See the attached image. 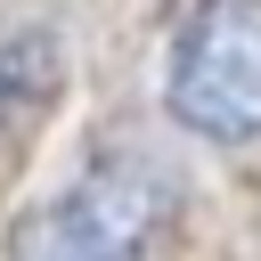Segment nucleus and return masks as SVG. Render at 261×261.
I'll use <instances>...</instances> for the list:
<instances>
[{
    "label": "nucleus",
    "mask_w": 261,
    "mask_h": 261,
    "mask_svg": "<svg viewBox=\"0 0 261 261\" xmlns=\"http://www.w3.org/2000/svg\"><path fill=\"white\" fill-rule=\"evenodd\" d=\"M155 228H163V179L139 155H114L16 228V261H147Z\"/></svg>",
    "instance_id": "2"
},
{
    "label": "nucleus",
    "mask_w": 261,
    "mask_h": 261,
    "mask_svg": "<svg viewBox=\"0 0 261 261\" xmlns=\"http://www.w3.org/2000/svg\"><path fill=\"white\" fill-rule=\"evenodd\" d=\"M49 90V41H16V49H0V122L24 106V98H41Z\"/></svg>",
    "instance_id": "3"
},
{
    "label": "nucleus",
    "mask_w": 261,
    "mask_h": 261,
    "mask_svg": "<svg viewBox=\"0 0 261 261\" xmlns=\"http://www.w3.org/2000/svg\"><path fill=\"white\" fill-rule=\"evenodd\" d=\"M163 98L179 130L212 147L261 139V0H196L163 49Z\"/></svg>",
    "instance_id": "1"
}]
</instances>
